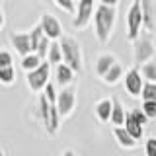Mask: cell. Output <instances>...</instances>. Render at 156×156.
<instances>
[{
	"instance_id": "cell-1",
	"label": "cell",
	"mask_w": 156,
	"mask_h": 156,
	"mask_svg": "<svg viewBox=\"0 0 156 156\" xmlns=\"http://www.w3.org/2000/svg\"><path fill=\"white\" fill-rule=\"evenodd\" d=\"M115 20H117V10L115 6H105L100 4L96 6V14H94V35L100 43H107L113 33L115 27Z\"/></svg>"
},
{
	"instance_id": "cell-2",
	"label": "cell",
	"mask_w": 156,
	"mask_h": 156,
	"mask_svg": "<svg viewBox=\"0 0 156 156\" xmlns=\"http://www.w3.org/2000/svg\"><path fill=\"white\" fill-rule=\"evenodd\" d=\"M58 41H61V49H62V62H66L68 66H72L78 74H80L82 68H84L80 43H78L74 37H70V35H62Z\"/></svg>"
},
{
	"instance_id": "cell-3",
	"label": "cell",
	"mask_w": 156,
	"mask_h": 156,
	"mask_svg": "<svg viewBox=\"0 0 156 156\" xmlns=\"http://www.w3.org/2000/svg\"><path fill=\"white\" fill-rule=\"evenodd\" d=\"M154 57H156V47L152 43V37L148 31H143L133 41V61L136 66H143L144 62L152 61Z\"/></svg>"
},
{
	"instance_id": "cell-4",
	"label": "cell",
	"mask_w": 156,
	"mask_h": 156,
	"mask_svg": "<svg viewBox=\"0 0 156 156\" xmlns=\"http://www.w3.org/2000/svg\"><path fill=\"white\" fill-rule=\"evenodd\" d=\"M144 31V16H143V4L140 0H133L127 12V39L135 41Z\"/></svg>"
},
{
	"instance_id": "cell-5",
	"label": "cell",
	"mask_w": 156,
	"mask_h": 156,
	"mask_svg": "<svg viewBox=\"0 0 156 156\" xmlns=\"http://www.w3.org/2000/svg\"><path fill=\"white\" fill-rule=\"evenodd\" d=\"M49 76H51V62L43 61L35 70H29L26 72V84L31 92H43L45 86L49 84Z\"/></svg>"
},
{
	"instance_id": "cell-6",
	"label": "cell",
	"mask_w": 156,
	"mask_h": 156,
	"mask_svg": "<svg viewBox=\"0 0 156 156\" xmlns=\"http://www.w3.org/2000/svg\"><path fill=\"white\" fill-rule=\"evenodd\" d=\"M94 14H96V2L94 0H78L76 14L72 18V26L76 29H84L94 20Z\"/></svg>"
},
{
	"instance_id": "cell-7",
	"label": "cell",
	"mask_w": 156,
	"mask_h": 156,
	"mask_svg": "<svg viewBox=\"0 0 156 156\" xmlns=\"http://www.w3.org/2000/svg\"><path fill=\"white\" fill-rule=\"evenodd\" d=\"M144 82L146 80H144L143 72H140V68L136 65L125 72V90H127V94H129L131 98H140L143 88H144Z\"/></svg>"
},
{
	"instance_id": "cell-8",
	"label": "cell",
	"mask_w": 156,
	"mask_h": 156,
	"mask_svg": "<svg viewBox=\"0 0 156 156\" xmlns=\"http://www.w3.org/2000/svg\"><path fill=\"white\" fill-rule=\"evenodd\" d=\"M74 105H76V92H74V88L65 86L61 92H58V98H57V107H58V111H61L62 119L72 113Z\"/></svg>"
},
{
	"instance_id": "cell-9",
	"label": "cell",
	"mask_w": 156,
	"mask_h": 156,
	"mask_svg": "<svg viewBox=\"0 0 156 156\" xmlns=\"http://www.w3.org/2000/svg\"><path fill=\"white\" fill-rule=\"evenodd\" d=\"M39 23H41L43 31H45L47 37H51L53 41H57V39L62 37V26L61 22L53 16V14H41V20H39Z\"/></svg>"
},
{
	"instance_id": "cell-10",
	"label": "cell",
	"mask_w": 156,
	"mask_h": 156,
	"mask_svg": "<svg viewBox=\"0 0 156 156\" xmlns=\"http://www.w3.org/2000/svg\"><path fill=\"white\" fill-rule=\"evenodd\" d=\"M10 43L12 47L16 49V53L20 57H26L29 53H33V47H31V35L29 33H10Z\"/></svg>"
},
{
	"instance_id": "cell-11",
	"label": "cell",
	"mask_w": 156,
	"mask_h": 156,
	"mask_svg": "<svg viewBox=\"0 0 156 156\" xmlns=\"http://www.w3.org/2000/svg\"><path fill=\"white\" fill-rule=\"evenodd\" d=\"M143 4V16H144V31H156V2L154 0H140Z\"/></svg>"
},
{
	"instance_id": "cell-12",
	"label": "cell",
	"mask_w": 156,
	"mask_h": 156,
	"mask_svg": "<svg viewBox=\"0 0 156 156\" xmlns=\"http://www.w3.org/2000/svg\"><path fill=\"white\" fill-rule=\"evenodd\" d=\"M74 74H76V70L72 66H68L66 62H58L55 66V82L61 88L70 86L72 82H74Z\"/></svg>"
},
{
	"instance_id": "cell-13",
	"label": "cell",
	"mask_w": 156,
	"mask_h": 156,
	"mask_svg": "<svg viewBox=\"0 0 156 156\" xmlns=\"http://www.w3.org/2000/svg\"><path fill=\"white\" fill-rule=\"evenodd\" d=\"M113 136H115L117 144H119L121 148H125V150H133V148H136V144H139V140H136L135 136L125 129V125L115 127V129H113Z\"/></svg>"
},
{
	"instance_id": "cell-14",
	"label": "cell",
	"mask_w": 156,
	"mask_h": 156,
	"mask_svg": "<svg viewBox=\"0 0 156 156\" xmlns=\"http://www.w3.org/2000/svg\"><path fill=\"white\" fill-rule=\"evenodd\" d=\"M111 111H113V98H101L100 101H96L94 113L100 123H107L111 121Z\"/></svg>"
},
{
	"instance_id": "cell-15",
	"label": "cell",
	"mask_w": 156,
	"mask_h": 156,
	"mask_svg": "<svg viewBox=\"0 0 156 156\" xmlns=\"http://www.w3.org/2000/svg\"><path fill=\"white\" fill-rule=\"evenodd\" d=\"M35 115L39 117V121L43 123V127H45V131H47L49 121H51V101H49V98L45 96V92H43V94H39Z\"/></svg>"
},
{
	"instance_id": "cell-16",
	"label": "cell",
	"mask_w": 156,
	"mask_h": 156,
	"mask_svg": "<svg viewBox=\"0 0 156 156\" xmlns=\"http://www.w3.org/2000/svg\"><path fill=\"white\" fill-rule=\"evenodd\" d=\"M115 62H117L115 55H111V53H101V55L98 57V61H96V74L100 78H104L107 74V70H109Z\"/></svg>"
},
{
	"instance_id": "cell-17",
	"label": "cell",
	"mask_w": 156,
	"mask_h": 156,
	"mask_svg": "<svg viewBox=\"0 0 156 156\" xmlns=\"http://www.w3.org/2000/svg\"><path fill=\"white\" fill-rule=\"evenodd\" d=\"M125 129L129 131V133L133 135L136 140H140V139H143V135H144V125H140L139 121H136L135 117L131 115V111H127V119H125Z\"/></svg>"
},
{
	"instance_id": "cell-18",
	"label": "cell",
	"mask_w": 156,
	"mask_h": 156,
	"mask_svg": "<svg viewBox=\"0 0 156 156\" xmlns=\"http://www.w3.org/2000/svg\"><path fill=\"white\" fill-rule=\"evenodd\" d=\"M125 119H127V111L123 109L121 101L113 98V111H111V123H113L115 127H121V125H125Z\"/></svg>"
},
{
	"instance_id": "cell-19",
	"label": "cell",
	"mask_w": 156,
	"mask_h": 156,
	"mask_svg": "<svg viewBox=\"0 0 156 156\" xmlns=\"http://www.w3.org/2000/svg\"><path fill=\"white\" fill-rule=\"evenodd\" d=\"M121 78H123V66H121L119 62H115V65L111 66L109 70H107V74L101 78V80H104L107 86H115L117 82L121 80Z\"/></svg>"
},
{
	"instance_id": "cell-20",
	"label": "cell",
	"mask_w": 156,
	"mask_h": 156,
	"mask_svg": "<svg viewBox=\"0 0 156 156\" xmlns=\"http://www.w3.org/2000/svg\"><path fill=\"white\" fill-rule=\"evenodd\" d=\"M47 61L51 62L53 66H57L58 62H62V49H61V41H53L51 43V49H49V55H47Z\"/></svg>"
},
{
	"instance_id": "cell-21",
	"label": "cell",
	"mask_w": 156,
	"mask_h": 156,
	"mask_svg": "<svg viewBox=\"0 0 156 156\" xmlns=\"http://www.w3.org/2000/svg\"><path fill=\"white\" fill-rule=\"evenodd\" d=\"M43 62V58L37 55V53H29V55H26V57H22V68L26 72H29V70H35V68L39 66Z\"/></svg>"
},
{
	"instance_id": "cell-22",
	"label": "cell",
	"mask_w": 156,
	"mask_h": 156,
	"mask_svg": "<svg viewBox=\"0 0 156 156\" xmlns=\"http://www.w3.org/2000/svg\"><path fill=\"white\" fill-rule=\"evenodd\" d=\"M0 82H2L4 86H12L14 82H16V68H14V65L0 68Z\"/></svg>"
},
{
	"instance_id": "cell-23",
	"label": "cell",
	"mask_w": 156,
	"mask_h": 156,
	"mask_svg": "<svg viewBox=\"0 0 156 156\" xmlns=\"http://www.w3.org/2000/svg\"><path fill=\"white\" fill-rule=\"evenodd\" d=\"M140 72H143L144 80H148V82H156V57L152 58V61L144 62V65L140 66Z\"/></svg>"
},
{
	"instance_id": "cell-24",
	"label": "cell",
	"mask_w": 156,
	"mask_h": 156,
	"mask_svg": "<svg viewBox=\"0 0 156 156\" xmlns=\"http://www.w3.org/2000/svg\"><path fill=\"white\" fill-rule=\"evenodd\" d=\"M143 101H156V82H144V88H143Z\"/></svg>"
},
{
	"instance_id": "cell-25",
	"label": "cell",
	"mask_w": 156,
	"mask_h": 156,
	"mask_svg": "<svg viewBox=\"0 0 156 156\" xmlns=\"http://www.w3.org/2000/svg\"><path fill=\"white\" fill-rule=\"evenodd\" d=\"M29 35H31V47H33V53H35L37 47H39V43H41V39L45 37V31H43L41 23H37V26L29 31Z\"/></svg>"
},
{
	"instance_id": "cell-26",
	"label": "cell",
	"mask_w": 156,
	"mask_h": 156,
	"mask_svg": "<svg viewBox=\"0 0 156 156\" xmlns=\"http://www.w3.org/2000/svg\"><path fill=\"white\" fill-rule=\"evenodd\" d=\"M76 0H53V4H55L57 8H61L62 12H66V14H72L74 16L76 14Z\"/></svg>"
},
{
	"instance_id": "cell-27",
	"label": "cell",
	"mask_w": 156,
	"mask_h": 156,
	"mask_svg": "<svg viewBox=\"0 0 156 156\" xmlns=\"http://www.w3.org/2000/svg\"><path fill=\"white\" fill-rule=\"evenodd\" d=\"M51 43H53V39L45 35V37H43V39H41V43H39V47H37V51H35V53H37V55H39V57H41V58H43V61H47V55H49V49H51Z\"/></svg>"
},
{
	"instance_id": "cell-28",
	"label": "cell",
	"mask_w": 156,
	"mask_h": 156,
	"mask_svg": "<svg viewBox=\"0 0 156 156\" xmlns=\"http://www.w3.org/2000/svg\"><path fill=\"white\" fill-rule=\"evenodd\" d=\"M12 65H14L12 53L6 51V49H2V51H0V68H4V66H12Z\"/></svg>"
},
{
	"instance_id": "cell-29",
	"label": "cell",
	"mask_w": 156,
	"mask_h": 156,
	"mask_svg": "<svg viewBox=\"0 0 156 156\" xmlns=\"http://www.w3.org/2000/svg\"><path fill=\"white\" fill-rule=\"evenodd\" d=\"M143 111L148 119H156V101H143Z\"/></svg>"
},
{
	"instance_id": "cell-30",
	"label": "cell",
	"mask_w": 156,
	"mask_h": 156,
	"mask_svg": "<svg viewBox=\"0 0 156 156\" xmlns=\"http://www.w3.org/2000/svg\"><path fill=\"white\" fill-rule=\"evenodd\" d=\"M45 96L49 98V101H51V104H57V98H58V92L55 90V84H53V82H49V84L45 86Z\"/></svg>"
},
{
	"instance_id": "cell-31",
	"label": "cell",
	"mask_w": 156,
	"mask_h": 156,
	"mask_svg": "<svg viewBox=\"0 0 156 156\" xmlns=\"http://www.w3.org/2000/svg\"><path fill=\"white\" fill-rule=\"evenodd\" d=\"M144 154L146 156H156V139H154V136L146 139V143H144Z\"/></svg>"
},
{
	"instance_id": "cell-32",
	"label": "cell",
	"mask_w": 156,
	"mask_h": 156,
	"mask_svg": "<svg viewBox=\"0 0 156 156\" xmlns=\"http://www.w3.org/2000/svg\"><path fill=\"white\" fill-rule=\"evenodd\" d=\"M131 115H133L140 125H146V121H148V117H146V113L143 111V107H140V109H131Z\"/></svg>"
},
{
	"instance_id": "cell-33",
	"label": "cell",
	"mask_w": 156,
	"mask_h": 156,
	"mask_svg": "<svg viewBox=\"0 0 156 156\" xmlns=\"http://www.w3.org/2000/svg\"><path fill=\"white\" fill-rule=\"evenodd\" d=\"M100 4H105V6H115L119 4V0H100Z\"/></svg>"
},
{
	"instance_id": "cell-34",
	"label": "cell",
	"mask_w": 156,
	"mask_h": 156,
	"mask_svg": "<svg viewBox=\"0 0 156 156\" xmlns=\"http://www.w3.org/2000/svg\"><path fill=\"white\" fill-rule=\"evenodd\" d=\"M62 156H76V154H74V150H70V148H66V150H65V152H62Z\"/></svg>"
}]
</instances>
